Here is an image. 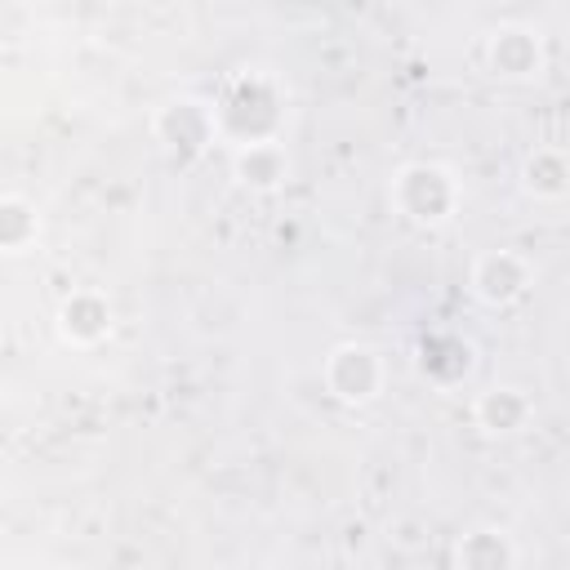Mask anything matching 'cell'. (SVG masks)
<instances>
[{"label": "cell", "mask_w": 570, "mask_h": 570, "mask_svg": "<svg viewBox=\"0 0 570 570\" xmlns=\"http://www.w3.org/2000/svg\"><path fill=\"white\" fill-rule=\"evenodd\" d=\"M534 285V263L521 254V249H508V245H494V249H481L468 267V289L481 307L490 312H503V307H517Z\"/></svg>", "instance_id": "cell-5"}, {"label": "cell", "mask_w": 570, "mask_h": 570, "mask_svg": "<svg viewBox=\"0 0 570 570\" xmlns=\"http://www.w3.org/2000/svg\"><path fill=\"white\" fill-rule=\"evenodd\" d=\"M321 383L325 392L347 405V410H361L370 401L383 396L387 387V361L379 347L361 343V338H347V343H334L325 356H321Z\"/></svg>", "instance_id": "cell-4"}, {"label": "cell", "mask_w": 570, "mask_h": 570, "mask_svg": "<svg viewBox=\"0 0 570 570\" xmlns=\"http://www.w3.org/2000/svg\"><path fill=\"white\" fill-rule=\"evenodd\" d=\"M151 138L160 142V151L174 165H196L214 142H223L214 102L191 98V94H178V98L160 102L156 116H151Z\"/></svg>", "instance_id": "cell-3"}, {"label": "cell", "mask_w": 570, "mask_h": 570, "mask_svg": "<svg viewBox=\"0 0 570 570\" xmlns=\"http://www.w3.org/2000/svg\"><path fill=\"white\" fill-rule=\"evenodd\" d=\"M36 236H40L36 205L27 196H18V191L0 196V249L4 254H27L36 245Z\"/></svg>", "instance_id": "cell-13"}, {"label": "cell", "mask_w": 570, "mask_h": 570, "mask_svg": "<svg viewBox=\"0 0 570 570\" xmlns=\"http://www.w3.org/2000/svg\"><path fill=\"white\" fill-rule=\"evenodd\" d=\"M214 116H218V138L227 142V151L245 142L285 138V85L263 67H245L214 98Z\"/></svg>", "instance_id": "cell-1"}, {"label": "cell", "mask_w": 570, "mask_h": 570, "mask_svg": "<svg viewBox=\"0 0 570 570\" xmlns=\"http://www.w3.org/2000/svg\"><path fill=\"white\" fill-rule=\"evenodd\" d=\"M53 330L67 347H80V352H94L111 338L116 330V312H111V298L102 289H71L58 312H53Z\"/></svg>", "instance_id": "cell-7"}, {"label": "cell", "mask_w": 570, "mask_h": 570, "mask_svg": "<svg viewBox=\"0 0 570 570\" xmlns=\"http://www.w3.org/2000/svg\"><path fill=\"white\" fill-rule=\"evenodd\" d=\"M450 561H454L459 570H512V566L525 561V552H521V543H517L508 530H499V525H476V530L459 534Z\"/></svg>", "instance_id": "cell-11"}, {"label": "cell", "mask_w": 570, "mask_h": 570, "mask_svg": "<svg viewBox=\"0 0 570 570\" xmlns=\"http://www.w3.org/2000/svg\"><path fill=\"white\" fill-rule=\"evenodd\" d=\"M227 160H232L236 187H245V191H254V196H276V191L289 183V151H285V138L232 147Z\"/></svg>", "instance_id": "cell-8"}, {"label": "cell", "mask_w": 570, "mask_h": 570, "mask_svg": "<svg viewBox=\"0 0 570 570\" xmlns=\"http://www.w3.org/2000/svg\"><path fill=\"white\" fill-rule=\"evenodd\" d=\"M387 200L392 209L410 223V227H423V232H436L445 227L459 209H463V183L450 165L441 160H410L392 174L387 183Z\"/></svg>", "instance_id": "cell-2"}, {"label": "cell", "mask_w": 570, "mask_h": 570, "mask_svg": "<svg viewBox=\"0 0 570 570\" xmlns=\"http://www.w3.org/2000/svg\"><path fill=\"white\" fill-rule=\"evenodd\" d=\"M414 365H419V374H423L428 383H436V387H454V383H463V379L472 374L476 352H472V343H468L463 334H454V330H436V334H423V338H419Z\"/></svg>", "instance_id": "cell-10"}, {"label": "cell", "mask_w": 570, "mask_h": 570, "mask_svg": "<svg viewBox=\"0 0 570 570\" xmlns=\"http://www.w3.org/2000/svg\"><path fill=\"white\" fill-rule=\"evenodd\" d=\"M534 419V401L517 383H490L485 392L472 396V423L485 436H521Z\"/></svg>", "instance_id": "cell-9"}, {"label": "cell", "mask_w": 570, "mask_h": 570, "mask_svg": "<svg viewBox=\"0 0 570 570\" xmlns=\"http://www.w3.org/2000/svg\"><path fill=\"white\" fill-rule=\"evenodd\" d=\"M481 62L494 80H508V85H525V80H539L543 67H548V49H543V36L525 22H499L485 40H481Z\"/></svg>", "instance_id": "cell-6"}, {"label": "cell", "mask_w": 570, "mask_h": 570, "mask_svg": "<svg viewBox=\"0 0 570 570\" xmlns=\"http://www.w3.org/2000/svg\"><path fill=\"white\" fill-rule=\"evenodd\" d=\"M517 178H521V191L530 200H543V205L566 200L570 196V151L566 147H534V151H525Z\"/></svg>", "instance_id": "cell-12"}]
</instances>
